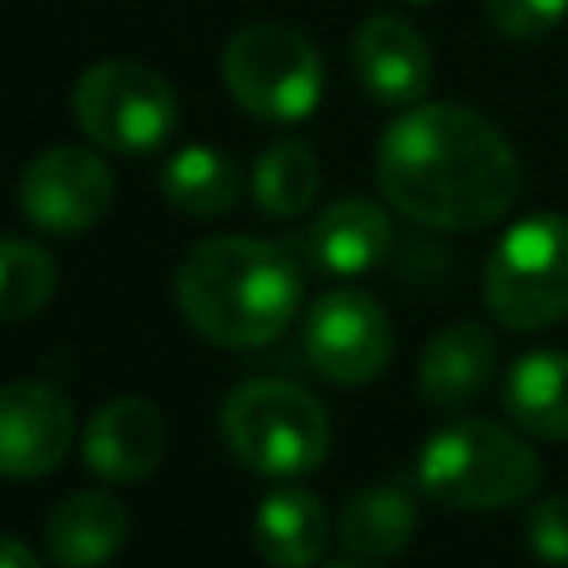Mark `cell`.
I'll list each match as a JSON object with an SVG mask.
<instances>
[{
    "label": "cell",
    "instance_id": "obj_1",
    "mask_svg": "<svg viewBox=\"0 0 568 568\" xmlns=\"http://www.w3.org/2000/svg\"><path fill=\"white\" fill-rule=\"evenodd\" d=\"M377 186L395 213L430 231H479L519 191V160L497 124L457 102L408 106L377 142Z\"/></svg>",
    "mask_w": 568,
    "mask_h": 568
},
{
    "label": "cell",
    "instance_id": "obj_2",
    "mask_svg": "<svg viewBox=\"0 0 568 568\" xmlns=\"http://www.w3.org/2000/svg\"><path fill=\"white\" fill-rule=\"evenodd\" d=\"M173 297L195 333L217 346L248 351L275 342L302 306L297 262L253 235L200 240L173 271Z\"/></svg>",
    "mask_w": 568,
    "mask_h": 568
},
{
    "label": "cell",
    "instance_id": "obj_3",
    "mask_svg": "<svg viewBox=\"0 0 568 568\" xmlns=\"http://www.w3.org/2000/svg\"><path fill=\"white\" fill-rule=\"evenodd\" d=\"M537 484V453L488 417H462L417 453V488L448 510H501L532 497Z\"/></svg>",
    "mask_w": 568,
    "mask_h": 568
},
{
    "label": "cell",
    "instance_id": "obj_4",
    "mask_svg": "<svg viewBox=\"0 0 568 568\" xmlns=\"http://www.w3.org/2000/svg\"><path fill=\"white\" fill-rule=\"evenodd\" d=\"M222 439L257 475L293 479L328 457L324 404L284 377H248L222 399Z\"/></svg>",
    "mask_w": 568,
    "mask_h": 568
},
{
    "label": "cell",
    "instance_id": "obj_5",
    "mask_svg": "<svg viewBox=\"0 0 568 568\" xmlns=\"http://www.w3.org/2000/svg\"><path fill=\"white\" fill-rule=\"evenodd\" d=\"M484 302L515 333H537L568 315V217L564 213H532L493 244L484 262Z\"/></svg>",
    "mask_w": 568,
    "mask_h": 568
},
{
    "label": "cell",
    "instance_id": "obj_6",
    "mask_svg": "<svg viewBox=\"0 0 568 568\" xmlns=\"http://www.w3.org/2000/svg\"><path fill=\"white\" fill-rule=\"evenodd\" d=\"M222 75L231 98L271 124L306 120L324 98V62L315 44L284 22H248L226 40Z\"/></svg>",
    "mask_w": 568,
    "mask_h": 568
},
{
    "label": "cell",
    "instance_id": "obj_7",
    "mask_svg": "<svg viewBox=\"0 0 568 568\" xmlns=\"http://www.w3.org/2000/svg\"><path fill=\"white\" fill-rule=\"evenodd\" d=\"M71 111L89 142L115 155H146L169 142L178 124V98L169 80L133 58H106L93 62L75 89Z\"/></svg>",
    "mask_w": 568,
    "mask_h": 568
},
{
    "label": "cell",
    "instance_id": "obj_8",
    "mask_svg": "<svg viewBox=\"0 0 568 568\" xmlns=\"http://www.w3.org/2000/svg\"><path fill=\"white\" fill-rule=\"evenodd\" d=\"M302 346L320 377L337 386H364L386 368L395 333L382 302H373L359 288H328L306 311Z\"/></svg>",
    "mask_w": 568,
    "mask_h": 568
},
{
    "label": "cell",
    "instance_id": "obj_9",
    "mask_svg": "<svg viewBox=\"0 0 568 568\" xmlns=\"http://www.w3.org/2000/svg\"><path fill=\"white\" fill-rule=\"evenodd\" d=\"M111 195H115V178L106 160L89 146H49L22 169L18 182L22 217L53 235H75L102 222Z\"/></svg>",
    "mask_w": 568,
    "mask_h": 568
},
{
    "label": "cell",
    "instance_id": "obj_10",
    "mask_svg": "<svg viewBox=\"0 0 568 568\" xmlns=\"http://www.w3.org/2000/svg\"><path fill=\"white\" fill-rule=\"evenodd\" d=\"M75 413L71 399L49 382L0 386V475L40 479L71 453Z\"/></svg>",
    "mask_w": 568,
    "mask_h": 568
},
{
    "label": "cell",
    "instance_id": "obj_11",
    "mask_svg": "<svg viewBox=\"0 0 568 568\" xmlns=\"http://www.w3.org/2000/svg\"><path fill=\"white\" fill-rule=\"evenodd\" d=\"M164 439V413L142 395H120L89 417L80 453L93 475L111 484H138L160 466Z\"/></svg>",
    "mask_w": 568,
    "mask_h": 568
},
{
    "label": "cell",
    "instance_id": "obj_12",
    "mask_svg": "<svg viewBox=\"0 0 568 568\" xmlns=\"http://www.w3.org/2000/svg\"><path fill=\"white\" fill-rule=\"evenodd\" d=\"M351 67L373 102L417 106L430 89V49L404 18L373 13L351 40Z\"/></svg>",
    "mask_w": 568,
    "mask_h": 568
},
{
    "label": "cell",
    "instance_id": "obj_13",
    "mask_svg": "<svg viewBox=\"0 0 568 568\" xmlns=\"http://www.w3.org/2000/svg\"><path fill=\"white\" fill-rule=\"evenodd\" d=\"M493 364H497V346L484 324L475 320L448 324L426 342L417 359V390L430 408H462L488 386Z\"/></svg>",
    "mask_w": 568,
    "mask_h": 568
},
{
    "label": "cell",
    "instance_id": "obj_14",
    "mask_svg": "<svg viewBox=\"0 0 568 568\" xmlns=\"http://www.w3.org/2000/svg\"><path fill=\"white\" fill-rule=\"evenodd\" d=\"M129 537V510L98 488L71 493L49 510L44 546L58 568H102Z\"/></svg>",
    "mask_w": 568,
    "mask_h": 568
},
{
    "label": "cell",
    "instance_id": "obj_15",
    "mask_svg": "<svg viewBox=\"0 0 568 568\" xmlns=\"http://www.w3.org/2000/svg\"><path fill=\"white\" fill-rule=\"evenodd\" d=\"M306 244H311V257H315L320 271H328V275H364L390 253V217H386L382 204L351 195V200L328 204L315 217Z\"/></svg>",
    "mask_w": 568,
    "mask_h": 568
},
{
    "label": "cell",
    "instance_id": "obj_16",
    "mask_svg": "<svg viewBox=\"0 0 568 568\" xmlns=\"http://www.w3.org/2000/svg\"><path fill=\"white\" fill-rule=\"evenodd\" d=\"M253 546L275 568H311L328 546V510L306 488H275L253 510Z\"/></svg>",
    "mask_w": 568,
    "mask_h": 568
},
{
    "label": "cell",
    "instance_id": "obj_17",
    "mask_svg": "<svg viewBox=\"0 0 568 568\" xmlns=\"http://www.w3.org/2000/svg\"><path fill=\"white\" fill-rule=\"evenodd\" d=\"M501 404L537 439H568V351H528L510 364Z\"/></svg>",
    "mask_w": 568,
    "mask_h": 568
},
{
    "label": "cell",
    "instance_id": "obj_18",
    "mask_svg": "<svg viewBox=\"0 0 568 568\" xmlns=\"http://www.w3.org/2000/svg\"><path fill=\"white\" fill-rule=\"evenodd\" d=\"M413 528H417V506L404 488L390 484L359 488L337 515V541L364 564L399 555L413 541Z\"/></svg>",
    "mask_w": 568,
    "mask_h": 568
},
{
    "label": "cell",
    "instance_id": "obj_19",
    "mask_svg": "<svg viewBox=\"0 0 568 568\" xmlns=\"http://www.w3.org/2000/svg\"><path fill=\"white\" fill-rule=\"evenodd\" d=\"M160 191L186 217H222L240 200V169L213 146H182L164 160Z\"/></svg>",
    "mask_w": 568,
    "mask_h": 568
},
{
    "label": "cell",
    "instance_id": "obj_20",
    "mask_svg": "<svg viewBox=\"0 0 568 568\" xmlns=\"http://www.w3.org/2000/svg\"><path fill=\"white\" fill-rule=\"evenodd\" d=\"M320 191V160L306 142H275L253 164V200L266 217H297Z\"/></svg>",
    "mask_w": 568,
    "mask_h": 568
},
{
    "label": "cell",
    "instance_id": "obj_21",
    "mask_svg": "<svg viewBox=\"0 0 568 568\" xmlns=\"http://www.w3.org/2000/svg\"><path fill=\"white\" fill-rule=\"evenodd\" d=\"M58 288V266L53 257L18 235L0 240V320H27L49 306Z\"/></svg>",
    "mask_w": 568,
    "mask_h": 568
},
{
    "label": "cell",
    "instance_id": "obj_22",
    "mask_svg": "<svg viewBox=\"0 0 568 568\" xmlns=\"http://www.w3.org/2000/svg\"><path fill=\"white\" fill-rule=\"evenodd\" d=\"M493 27L510 40H537L555 31L568 13V0H484Z\"/></svg>",
    "mask_w": 568,
    "mask_h": 568
},
{
    "label": "cell",
    "instance_id": "obj_23",
    "mask_svg": "<svg viewBox=\"0 0 568 568\" xmlns=\"http://www.w3.org/2000/svg\"><path fill=\"white\" fill-rule=\"evenodd\" d=\"M528 546L541 564L568 568V493H550L528 515Z\"/></svg>",
    "mask_w": 568,
    "mask_h": 568
},
{
    "label": "cell",
    "instance_id": "obj_24",
    "mask_svg": "<svg viewBox=\"0 0 568 568\" xmlns=\"http://www.w3.org/2000/svg\"><path fill=\"white\" fill-rule=\"evenodd\" d=\"M0 568H40V559L9 532H0Z\"/></svg>",
    "mask_w": 568,
    "mask_h": 568
},
{
    "label": "cell",
    "instance_id": "obj_25",
    "mask_svg": "<svg viewBox=\"0 0 568 568\" xmlns=\"http://www.w3.org/2000/svg\"><path fill=\"white\" fill-rule=\"evenodd\" d=\"M324 568H364V564H324Z\"/></svg>",
    "mask_w": 568,
    "mask_h": 568
},
{
    "label": "cell",
    "instance_id": "obj_26",
    "mask_svg": "<svg viewBox=\"0 0 568 568\" xmlns=\"http://www.w3.org/2000/svg\"><path fill=\"white\" fill-rule=\"evenodd\" d=\"M413 4H426V0H413Z\"/></svg>",
    "mask_w": 568,
    "mask_h": 568
}]
</instances>
